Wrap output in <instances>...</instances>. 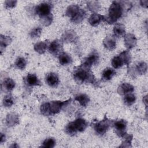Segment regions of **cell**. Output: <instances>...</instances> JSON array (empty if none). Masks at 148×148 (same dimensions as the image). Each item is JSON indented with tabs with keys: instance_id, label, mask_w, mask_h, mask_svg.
<instances>
[{
	"instance_id": "cell-1",
	"label": "cell",
	"mask_w": 148,
	"mask_h": 148,
	"mask_svg": "<svg viewBox=\"0 0 148 148\" xmlns=\"http://www.w3.org/2000/svg\"><path fill=\"white\" fill-rule=\"evenodd\" d=\"M89 67L83 64L77 69L75 70L73 73V77L78 83L87 82L94 83L95 78L92 73L89 71Z\"/></svg>"
},
{
	"instance_id": "cell-2",
	"label": "cell",
	"mask_w": 148,
	"mask_h": 148,
	"mask_svg": "<svg viewBox=\"0 0 148 148\" xmlns=\"http://www.w3.org/2000/svg\"><path fill=\"white\" fill-rule=\"evenodd\" d=\"M122 5L118 2L114 1L112 2L109 9V16L106 18V21L109 23L112 24L117 21L123 14Z\"/></svg>"
},
{
	"instance_id": "cell-3",
	"label": "cell",
	"mask_w": 148,
	"mask_h": 148,
	"mask_svg": "<svg viewBox=\"0 0 148 148\" xmlns=\"http://www.w3.org/2000/svg\"><path fill=\"white\" fill-rule=\"evenodd\" d=\"M51 6V5L47 2H43L39 4L36 8V13L40 16V18L47 16L50 14Z\"/></svg>"
},
{
	"instance_id": "cell-4",
	"label": "cell",
	"mask_w": 148,
	"mask_h": 148,
	"mask_svg": "<svg viewBox=\"0 0 148 148\" xmlns=\"http://www.w3.org/2000/svg\"><path fill=\"white\" fill-rule=\"evenodd\" d=\"M110 120L107 118H105L101 121L97 123L94 125V129L97 133L100 135L104 134L110 126Z\"/></svg>"
},
{
	"instance_id": "cell-5",
	"label": "cell",
	"mask_w": 148,
	"mask_h": 148,
	"mask_svg": "<svg viewBox=\"0 0 148 148\" xmlns=\"http://www.w3.org/2000/svg\"><path fill=\"white\" fill-rule=\"evenodd\" d=\"M71 99H68L66 101H52L50 103V110L51 113H58L61 108L65 105L68 104Z\"/></svg>"
},
{
	"instance_id": "cell-6",
	"label": "cell",
	"mask_w": 148,
	"mask_h": 148,
	"mask_svg": "<svg viewBox=\"0 0 148 148\" xmlns=\"http://www.w3.org/2000/svg\"><path fill=\"white\" fill-rule=\"evenodd\" d=\"M116 132L120 136H123L125 134V130L127 127V123L124 120H119L116 121L114 124Z\"/></svg>"
},
{
	"instance_id": "cell-7",
	"label": "cell",
	"mask_w": 148,
	"mask_h": 148,
	"mask_svg": "<svg viewBox=\"0 0 148 148\" xmlns=\"http://www.w3.org/2000/svg\"><path fill=\"white\" fill-rule=\"evenodd\" d=\"M46 82L48 85L51 87H57L60 82L58 75L55 73H49L46 77Z\"/></svg>"
},
{
	"instance_id": "cell-8",
	"label": "cell",
	"mask_w": 148,
	"mask_h": 148,
	"mask_svg": "<svg viewBox=\"0 0 148 148\" xmlns=\"http://www.w3.org/2000/svg\"><path fill=\"white\" fill-rule=\"evenodd\" d=\"M62 48V44L59 40L53 41L49 47V51L53 54H57L59 53Z\"/></svg>"
},
{
	"instance_id": "cell-9",
	"label": "cell",
	"mask_w": 148,
	"mask_h": 148,
	"mask_svg": "<svg viewBox=\"0 0 148 148\" xmlns=\"http://www.w3.org/2000/svg\"><path fill=\"white\" fill-rule=\"evenodd\" d=\"M98 60H99V57H98V53L95 51H94L88 57L86 58L83 64L90 68L91 65L97 64Z\"/></svg>"
},
{
	"instance_id": "cell-10",
	"label": "cell",
	"mask_w": 148,
	"mask_h": 148,
	"mask_svg": "<svg viewBox=\"0 0 148 148\" xmlns=\"http://www.w3.org/2000/svg\"><path fill=\"white\" fill-rule=\"evenodd\" d=\"M73 125L77 131H83L87 126V121L83 119H77L75 121H73Z\"/></svg>"
},
{
	"instance_id": "cell-11",
	"label": "cell",
	"mask_w": 148,
	"mask_h": 148,
	"mask_svg": "<svg viewBox=\"0 0 148 148\" xmlns=\"http://www.w3.org/2000/svg\"><path fill=\"white\" fill-rule=\"evenodd\" d=\"M134 90V87L128 83H123L121 84L119 88L118 92L120 94H127L128 93H131Z\"/></svg>"
},
{
	"instance_id": "cell-12",
	"label": "cell",
	"mask_w": 148,
	"mask_h": 148,
	"mask_svg": "<svg viewBox=\"0 0 148 148\" xmlns=\"http://www.w3.org/2000/svg\"><path fill=\"white\" fill-rule=\"evenodd\" d=\"M104 20V17L97 13H94L91 15L89 18V23L92 26H96L98 25L100 22Z\"/></svg>"
},
{
	"instance_id": "cell-13",
	"label": "cell",
	"mask_w": 148,
	"mask_h": 148,
	"mask_svg": "<svg viewBox=\"0 0 148 148\" xmlns=\"http://www.w3.org/2000/svg\"><path fill=\"white\" fill-rule=\"evenodd\" d=\"M26 82L31 86L40 85V80L35 74H28L26 77Z\"/></svg>"
},
{
	"instance_id": "cell-14",
	"label": "cell",
	"mask_w": 148,
	"mask_h": 148,
	"mask_svg": "<svg viewBox=\"0 0 148 148\" xmlns=\"http://www.w3.org/2000/svg\"><path fill=\"white\" fill-rule=\"evenodd\" d=\"M72 61L71 57L66 53H61L59 55V62L62 65L70 64Z\"/></svg>"
},
{
	"instance_id": "cell-15",
	"label": "cell",
	"mask_w": 148,
	"mask_h": 148,
	"mask_svg": "<svg viewBox=\"0 0 148 148\" xmlns=\"http://www.w3.org/2000/svg\"><path fill=\"white\" fill-rule=\"evenodd\" d=\"M113 32L115 35L118 38L122 37L125 34V27L121 24H117L114 25L113 28Z\"/></svg>"
},
{
	"instance_id": "cell-16",
	"label": "cell",
	"mask_w": 148,
	"mask_h": 148,
	"mask_svg": "<svg viewBox=\"0 0 148 148\" xmlns=\"http://www.w3.org/2000/svg\"><path fill=\"white\" fill-rule=\"evenodd\" d=\"M125 44L128 48H132L135 46L136 43V39L134 35L132 34H127L125 36Z\"/></svg>"
},
{
	"instance_id": "cell-17",
	"label": "cell",
	"mask_w": 148,
	"mask_h": 148,
	"mask_svg": "<svg viewBox=\"0 0 148 148\" xmlns=\"http://www.w3.org/2000/svg\"><path fill=\"white\" fill-rule=\"evenodd\" d=\"M116 74L114 69L111 68H107L105 69L102 72V78L105 80H110Z\"/></svg>"
},
{
	"instance_id": "cell-18",
	"label": "cell",
	"mask_w": 148,
	"mask_h": 148,
	"mask_svg": "<svg viewBox=\"0 0 148 148\" xmlns=\"http://www.w3.org/2000/svg\"><path fill=\"white\" fill-rule=\"evenodd\" d=\"M85 16H86L85 11L82 9H80L78 12L75 15V16L71 18V21L75 23H79L84 19Z\"/></svg>"
},
{
	"instance_id": "cell-19",
	"label": "cell",
	"mask_w": 148,
	"mask_h": 148,
	"mask_svg": "<svg viewBox=\"0 0 148 148\" xmlns=\"http://www.w3.org/2000/svg\"><path fill=\"white\" fill-rule=\"evenodd\" d=\"M80 9V8L77 5H71L68 8L66 12V14L71 19L78 12Z\"/></svg>"
},
{
	"instance_id": "cell-20",
	"label": "cell",
	"mask_w": 148,
	"mask_h": 148,
	"mask_svg": "<svg viewBox=\"0 0 148 148\" xmlns=\"http://www.w3.org/2000/svg\"><path fill=\"white\" fill-rule=\"evenodd\" d=\"M105 47L109 50H113L116 47V41L113 37H106L103 41Z\"/></svg>"
},
{
	"instance_id": "cell-21",
	"label": "cell",
	"mask_w": 148,
	"mask_h": 148,
	"mask_svg": "<svg viewBox=\"0 0 148 148\" xmlns=\"http://www.w3.org/2000/svg\"><path fill=\"white\" fill-rule=\"evenodd\" d=\"M75 100L78 101L83 106H86L90 101V99L86 94H80L76 97Z\"/></svg>"
},
{
	"instance_id": "cell-22",
	"label": "cell",
	"mask_w": 148,
	"mask_h": 148,
	"mask_svg": "<svg viewBox=\"0 0 148 148\" xmlns=\"http://www.w3.org/2000/svg\"><path fill=\"white\" fill-rule=\"evenodd\" d=\"M47 49V43L44 42H40L35 44L34 46V49L38 53L40 54H42L45 52Z\"/></svg>"
},
{
	"instance_id": "cell-23",
	"label": "cell",
	"mask_w": 148,
	"mask_h": 148,
	"mask_svg": "<svg viewBox=\"0 0 148 148\" xmlns=\"http://www.w3.org/2000/svg\"><path fill=\"white\" fill-rule=\"evenodd\" d=\"M112 66L114 68H119L121 66H122L123 65V64H124V62L123 60V59L121 58V57L119 56H117V57H114L112 61Z\"/></svg>"
},
{
	"instance_id": "cell-24",
	"label": "cell",
	"mask_w": 148,
	"mask_h": 148,
	"mask_svg": "<svg viewBox=\"0 0 148 148\" xmlns=\"http://www.w3.org/2000/svg\"><path fill=\"white\" fill-rule=\"evenodd\" d=\"M135 99H136V97L134 94L131 93H128V94H127L124 97V101L127 105L130 106L132 105L135 102Z\"/></svg>"
},
{
	"instance_id": "cell-25",
	"label": "cell",
	"mask_w": 148,
	"mask_h": 148,
	"mask_svg": "<svg viewBox=\"0 0 148 148\" xmlns=\"http://www.w3.org/2000/svg\"><path fill=\"white\" fill-rule=\"evenodd\" d=\"M3 86H4V87L7 90L11 91L14 88V87L15 86V82L12 79L8 78V79H6L4 81Z\"/></svg>"
},
{
	"instance_id": "cell-26",
	"label": "cell",
	"mask_w": 148,
	"mask_h": 148,
	"mask_svg": "<svg viewBox=\"0 0 148 148\" xmlns=\"http://www.w3.org/2000/svg\"><path fill=\"white\" fill-rule=\"evenodd\" d=\"M40 111L41 113L45 116H49L51 114V113L50 110V103H45L42 105L40 107Z\"/></svg>"
},
{
	"instance_id": "cell-27",
	"label": "cell",
	"mask_w": 148,
	"mask_h": 148,
	"mask_svg": "<svg viewBox=\"0 0 148 148\" xmlns=\"http://www.w3.org/2000/svg\"><path fill=\"white\" fill-rule=\"evenodd\" d=\"M56 145V140L54 138H47L44 140L43 142L42 147H47V148H51L53 147Z\"/></svg>"
},
{
	"instance_id": "cell-28",
	"label": "cell",
	"mask_w": 148,
	"mask_h": 148,
	"mask_svg": "<svg viewBox=\"0 0 148 148\" xmlns=\"http://www.w3.org/2000/svg\"><path fill=\"white\" fill-rule=\"evenodd\" d=\"M16 66L20 69H24L26 66V60L23 57H19L16 61Z\"/></svg>"
},
{
	"instance_id": "cell-29",
	"label": "cell",
	"mask_w": 148,
	"mask_h": 148,
	"mask_svg": "<svg viewBox=\"0 0 148 148\" xmlns=\"http://www.w3.org/2000/svg\"><path fill=\"white\" fill-rule=\"evenodd\" d=\"M65 131H66V132L67 134H68L69 135H75L77 132V130H76L74 125H73V122L69 123L66 125V127L65 128Z\"/></svg>"
},
{
	"instance_id": "cell-30",
	"label": "cell",
	"mask_w": 148,
	"mask_h": 148,
	"mask_svg": "<svg viewBox=\"0 0 148 148\" xmlns=\"http://www.w3.org/2000/svg\"><path fill=\"white\" fill-rule=\"evenodd\" d=\"M136 69L140 75L145 74L147 71V64L144 62H139L136 66Z\"/></svg>"
},
{
	"instance_id": "cell-31",
	"label": "cell",
	"mask_w": 148,
	"mask_h": 148,
	"mask_svg": "<svg viewBox=\"0 0 148 148\" xmlns=\"http://www.w3.org/2000/svg\"><path fill=\"white\" fill-rule=\"evenodd\" d=\"M120 56L123 59V61H124L125 64L128 65L130 63V60H131V57H130V53L128 51H123L120 54Z\"/></svg>"
},
{
	"instance_id": "cell-32",
	"label": "cell",
	"mask_w": 148,
	"mask_h": 148,
	"mask_svg": "<svg viewBox=\"0 0 148 148\" xmlns=\"http://www.w3.org/2000/svg\"><path fill=\"white\" fill-rule=\"evenodd\" d=\"M1 50L2 47H5L8 45H9L11 42V39L9 36H5L3 35H1Z\"/></svg>"
},
{
	"instance_id": "cell-33",
	"label": "cell",
	"mask_w": 148,
	"mask_h": 148,
	"mask_svg": "<svg viewBox=\"0 0 148 148\" xmlns=\"http://www.w3.org/2000/svg\"><path fill=\"white\" fill-rule=\"evenodd\" d=\"M13 104V100L11 96H5L3 99V105L5 107H10Z\"/></svg>"
},
{
	"instance_id": "cell-34",
	"label": "cell",
	"mask_w": 148,
	"mask_h": 148,
	"mask_svg": "<svg viewBox=\"0 0 148 148\" xmlns=\"http://www.w3.org/2000/svg\"><path fill=\"white\" fill-rule=\"evenodd\" d=\"M40 20H41V21L42 23L45 25H49L51 24V21L53 20V16L51 15V14L47 16H45V17H41L40 18Z\"/></svg>"
},
{
	"instance_id": "cell-35",
	"label": "cell",
	"mask_w": 148,
	"mask_h": 148,
	"mask_svg": "<svg viewBox=\"0 0 148 148\" xmlns=\"http://www.w3.org/2000/svg\"><path fill=\"white\" fill-rule=\"evenodd\" d=\"M41 32H42V29L38 27L32 29L30 33V35L31 38H39L41 34Z\"/></svg>"
},
{
	"instance_id": "cell-36",
	"label": "cell",
	"mask_w": 148,
	"mask_h": 148,
	"mask_svg": "<svg viewBox=\"0 0 148 148\" xmlns=\"http://www.w3.org/2000/svg\"><path fill=\"white\" fill-rule=\"evenodd\" d=\"M16 119H18L17 115L14 116V114H9L7 117V119H6V121H7V123H8V125H14L16 123L13 121V120Z\"/></svg>"
},
{
	"instance_id": "cell-37",
	"label": "cell",
	"mask_w": 148,
	"mask_h": 148,
	"mask_svg": "<svg viewBox=\"0 0 148 148\" xmlns=\"http://www.w3.org/2000/svg\"><path fill=\"white\" fill-rule=\"evenodd\" d=\"M17 3V1H5V3L6 6V8H13Z\"/></svg>"
},
{
	"instance_id": "cell-38",
	"label": "cell",
	"mask_w": 148,
	"mask_h": 148,
	"mask_svg": "<svg viewBox=\"0 0 148 148\" xmlns=\"http://www.w3.org/2000/svg\"><path fill=\"white\" fill-rule=\"evenodd\" d=\"M5 140V136L3 135L2 134H1V142H3V140Z\"/></svg>"
}]
</instances>
